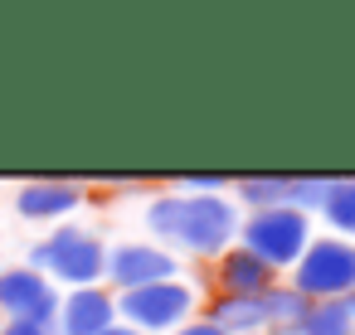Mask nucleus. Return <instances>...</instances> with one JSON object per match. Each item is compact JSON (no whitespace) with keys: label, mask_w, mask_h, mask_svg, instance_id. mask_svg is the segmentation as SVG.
<instances>
[{"label":"nucleus","mask_w":355,"mask_h":335,"mask_svg":"<svg viewBox=\"0 0 355 335\" xmlns=\"http://www.w3.org/2000/svg\"><path fill=\"white\" fill-rule=\"evenodd\" d=\"M25 267L44 272L59 291L98 287L103 282V267H107V238H98L93 228H78V224H59L49 238H40L30 248Z\"/></svg>","instance_id":"2"},{"label":"nucleus","mask_w":355,"mask_h":335,"mask_svg":"<svg viewBox=\"0 0 355 335\" xmlns=\"http://www.w3.org/2000/svg\"><path fill=\"white\" fill-rule=\"evenodd\" d=\"M175 277H190L185 262L175 253H166L161 243L151 238H122V243H107V267H103V287L107 291H141V287H156V282H175Z\"/></svg>","instance_id":"6"},{"label":"nucleus","mask_w":355,"mask_h":335,"mask_svg":"<svg viewBox=\"0 0 355 335\" xmlns=\"http://www.w3.org/2000/svg\"><path fill=\"white\" fill-rule=\"evenodd\" d=\"M0 267H6V262H0Z\"/></svg>","instance_id":"22"},{"label":"nucleus","mask_w":355,"mask_h":335,"mask_svg":"<svg viewBox=\"0 0 355 335\" xmlns=\"http://www.w3.org/2000/svg\"><path fill=\"white\" fill-rule=\"evenodd\" d=\"M287 335H355V316H350L345 301H311L302 325L287 330Z\"/></svg>","instance_id":"15"},{"label":"nucleus","mask_w":355,"mask_h":335,"mask_svg":"<svg viewBox=\"0 0 355 335\" xmlns=\"http://www.w3.org/2000/svg\"><path fill=\"white\" fill-rule=\"evenodd\" d=\"M141 224L151 233V243H161L166 253H175L180 262H214L219 253H229L239 243V204L229 194H185L175 185L156 190L141 209Z\"/></svg>","instance_id":"1"},{"label":"nucleus","mask_w":355,"mask_h":335,"mask_svg":"<svg viewBox=\"0 0 355 335\" xmlns=\"http://www.w3.org/2000/svg\"><path fill=\"white\" fill-rule=\"evenodd\" d=\"M171 335H224V330H219L209 316H195V320H185V325H180V330H171Z\"/></svg>","instance_id":"18"},{"label":"nucleus","mask_w":355,"mask_h":335,"mask_svg":"<svg viewBox=\"0 0 355 335\" xmlns=\"http://www.w3.org/2000/svg\"><path fill=\"white\" fill-rule=\"evenodd\" d=\"M229 199L239 204V214L282 209V204H287V175H243V180H234Z\"/></svg>","instance_id":"12"},{"label":"nucleus","mask_w":355,"mask_h":335,"mask_svg":"<svg viewBox=\"0 0 355 335\" xmlns=\"http://www.w3.org/2000/svg\"><path fill=\"white\" fill-rule=\"evenodd\" d=\"M263 311H268V325H272L277 335H287V330L302 325V316L311 311V301H306L302 291H292L287 282H272V287L263 291Z\"/></svg>","instance_id":"14"},{"label":"nucleus","mask_w":355,"mask_h":335,"mask_svg":"<svg viewBox=\"0 0 355 335\" xmlns=\"http://www.w3.org/2000/svg\"><path fill=\"white\" fill-rule=\"evenodd\" d=\"M200 311H205V287L195 277H175V282H156V287L117 296V320L141 335H171Z\"/></svg>","instance_id":"4"},{"label":"nucleus","mask_w":355,"mask_h":335,"mask_svg":"<svg viewBox=\"0 0 355 335\" xmlns=\"http://www.w3.org/2000/svg\"><path fill=\"white\" fill-rule=\"evenodd\" d=\"M88 204V190L78 180H30L15 190V214L30 224H59Z\"/></svg>","instance_id":"9"},{"label":"nucleus","mask_w":355,"mask_h":335,"mask_svg":"<svg viewBox=\"0 0 355 335\" xmlns=\"http://www.w3.org/2000/svg\"><path fill=\"white\" fill-rule=\"evenodd\" d=\"M345 306H350V316H355V291H350V296H345Z\"/></svg>","instance_id":"21"},{"label":"nucleus","mask_w":355,"mask_h":335,"mask_svg":"<svg viewBox=\"0 0 355 335\" xmlns=\"http://www.w3.org/2000/svg\"><path fill=\"white\" fill-rule=\"evenodd\" d=\"M200 316H209L224 335H272L263 296H209V306Z\"/></svg>","instance_id":"11"},{"label":"nucleus","mask_w":355,"mask_h":335,"mask_svg":"<svg viewBox=\"0 0 355 335\" xmlns=\"http://www.w3.org/2000/svg\"><path fill=\"white\" fill-rule=\"evenodd\" d=\"M282 282L306 301H345L355 291V243L336 233H316Z\"/></svg>","instance_id":"5"},{"label":"nucleus","mask_w":355,"mask_h":335,"mask_svg":"<svg viewBox=\"0 0 355 335\" xmlns=\"http://www.w3.org/2000/svg\"><path fill=\"white\" fill-rule=\"evenodd\" d=\"M209 267H214V272H209L214 296H263L272 282H282L272 267H263V262H258L253 253H243L239 243H234L229 253H219Z\"/></svg>","instance_id":"10"},{"label":"nucleus","mask_w":355,"mask_h":335,"mask_svg":"<svg viewBox=\"0 0 355 335\" xmlns=\"http://www.w3.org/2000/svg\"><path fill=\"white\" fill-rule=\"evenodd\" d=\"M112 325H117V291H107L103 282L59 296L54 335H103V330H112Z\"/></svg>","instance_id":"8"},{"label":"nucleus","mask_w":355,"mask_h":335,"mask_svg":"<svg viewBox=\"0 0 355 335\" xmlns=\"http://www.w3.org/2000/svg\"><path fill=\"white\" fill-rule=\"evenodd\" d=\"M326 190H331V175H287V204L297 214H321L326 204Z\"/></svg>","instance_id":"16"},{"label":"nucleus","mask_w":355,"mask_h":335,"mask_svg":"<svg viewBox=\"0 0 355 335\" xmlns=\"http://www.w3.org/2000/svg\"><path fill=\"white\" fill-rule=\"evenodd\" d=\"M103 335H141V330H132V325H122V320H117V325H112V330H103Z\"/></svg>","instance_id":"20"},{"label":"nucleus","mask_w":355,"mask_h":335,"mask_svg":"<svg viewBox=\"0 0 355 335\" xmlns=\"http://www.w3.org/2000/svg\"><path fill=\"white\" fill-rule=\"evenodd\" d=\"M321 219H326V228H331L336 238H350V243H355V175H331Z\"/></svg>","instance_id":"13"},{"label":"nucleus","mask_w":355,"mask_h":335,"mask_svg":"<svg viewBox=\"0 0 355 335\" xmlns=\"http://www.w3.org/2000/svg\"><path fill=\"white\" fill-rule=\"evenodd\" d=\"M0 335H44V330H35V325H15V320H6V325H0Z\"/></svg>","instance_id":"19"},{"label":"nucleus","mask_w":355,"mask_h":335,"mask_svg":"<svg viewBox=\"0 0 355 335\" xmlns=\"http://www.w3.org/2000/svg\"><path fill=\"white\" fill-rule=\"evenodd\" d=\"M59 287L35 272V267H0V316L15 320V325H35L44 335H54V320H59Z\"/></svg>","instance_id":"7"},{"label":"nucleus","mask_w":355,"mask_h":335,"mask_svg":"<svg viewBox=\"0 0 355 335\" xmlns=\"http://www.w3.org/2000/svg\"><path fill=\"white\" fill-rule=\"evenodd\" d=\"M175 190H185V194H229L234 180H229V175H185Z\"/></svg>","instance_id":"17"},{"label":"nucleus","mask_w":355,"mask_h":335,"mask_svg":"<svg viewBox=\"0 0 355 335\" xmlns=\"http://www.w3.org/2000/svg\"><path fill=\"white\" fill-rule=\"evenodd\" d=\"M311 238H316V219H311V214H297L292 204L243 214V224H239V248L253 253V257H258L263 267H272L277 277H287V272L297 267V257L306 253Z\"/></svg>","instance_id":"3"}]
</instances>
